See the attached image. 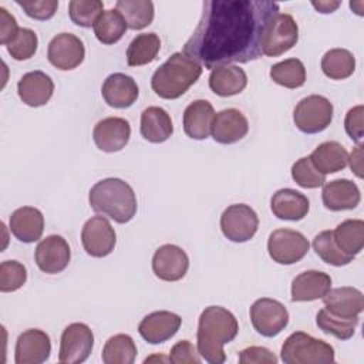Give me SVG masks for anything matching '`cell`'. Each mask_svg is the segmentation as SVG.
Here are the masks:
<instances>
[{
	"label": "cell",
	"instance_id": "1",
	"mask_svg": "<svg viewBox=\"0 0 364 364\" xmlns=\"http://www.w3.org/2000/svg\"><path fill=\"white\" fill-rule=\"evenodd\" d=\"M277 13L279 4L269 0H206L182 53L209 70L257 60Z\"/></svg>",
	"mask_w": 364,
	"mask_h": 364
},
{
	"label": "cell",
	"instance_id": "2",
	"mask_svg": "<svg viewBox=\"0 0 364 364\" xmlns=\"http://www.w3.org/2000/svg\"><path fill=\"white\" fill-rule=\"evenodd\" d=\"M239 331V323L232 311L220 306H209L199 316L196 341L199 355L210 364L226 360L223 346L230 343Z\"/></svg>",
	"mask_w": 364,
	"mask_h": 364
},
{
	"label": "cell",
	"instance_id": "3",
	"mask_svg": "<svg viewBox=\"0 0 364 364\" xmlns=\"http://www.w3.org/2000/svg\"><path fill=\"white\" fill-rule=\"evenodd\" d=\"M94 212L108 216L117 223L129 222L136 213V196L129 183L119 178L98 181L88 195Z\"/></svg>",
	"mask_w": 364,
	"mask_h": 364
},
{
	"label": "cell",
	"instance_id": "4",
	"mask_svg": "<svg viewBox=\"0 0 364 364\" xmlns=\"http://www.w3.org/2000/svg\"><path fill=\"white\" fill-rule=\"evenodd\" d=\"M202 74V65L186 54L173 53L151 78L155 94L165 100H176L193 85Z\"/></svg>",
	"mask_w": 364,
	"mask_h": 364
},
{
	"label": "cell",
	"instance_id": "5",
	"mask_svg": "<svg viewBox=\"0 0 364 364\" xmlns=\"http://www.w3.org/2000/svg\"><path fill=\"white\" fill-rule=\"evenodd\" d=\"M280 357L284 364H330L334 363V348L324 340L296 331L284 340Z\"/></svg>",
	"mask_w": 364,
	"mask_h": 364
},
{
	"label": "cell",
	"instance_id": "6",
	"mask_svg": "<svg viewBox=\"0 0 364 364\" xmlns=\"http://www.w3.org/2000/svg\"><path fill=\"white\" fill-rule=\"evenodd\" d=\"M333 119V104L323 95H309L297 102L293 111L294 125L304 134L324 131Z\"/></svg>",
	"mask_w": 364,
	"mask_h": 364
},
{
	"label": "cell",
	"instance_id": "7",
	"mask_svg": "<svg viewBox=\"0 0 364 364\" xmlns=\"http://www.w3.org/2000/svg\"><path fill=\"white\" fill-rule=\"evenodd\" d=\"M259 228L257 213L246 203L228 206L220 216V229L226 239L235 243L250 240Z\"/></svg>",
	"mask_w": 364,
	"mask_h": 364
},
{
	"label": "cell",
	"instance_id": "8",
	"mask_svg": "<svg viewBox=\"0 0 364 364\" xmlns=\"http://www.w3.org/2000/svg\"><path fill=\"white\" fill-rule=\"evenodd\" d=\"M310 243L306 236L293 229H276L267 240V252L273 262L279 264H293L300 262L309 252Z\"/></svg>",
	"mask_w": 364,
	"mask_h": 364
},
{
	"label": "cell",
	"instance_id": "9",
	"mask_svg": "<svg viewBox=\"0 0 364 364\" xmlns=\"http://www.w3.org/2000/svg\"><path fill=\"white\" fill-rule=\"evenodd\" d=\"M250 321L263 337H274L289 324V311L279 300L262 297L250 307Z\"/></svg>",
	"mask_w": 364,
	"mask_h": 364
},
{
	"label": "cell",
	"instance_id": "10",
	"mask_svg": "<svg viewBox=\"0 0 364 364\" xmlns=\"http://www.w3.org/2000/svg\"><path fill=\"white\" fill-rule=\"evenodd\" d=\"M94 346L92 330L84 323H73L67 326L61 334L58 361L61 364L84 363Z\"/></svg>",
	"mask_w": 364,
	"mask_h": 364
},
{
	"label": "cell",
	"instance_id": "11",
	"mask_svg": "<svg viewBox=\"0 0 364 364\" xmlns=\"http://www.w3.org/2000/svg\"><path fill=\"white\" fill-rule=\"evenodd\" d=\"M299 40V27L293 16L277 13L272 20L263 43V54L279 57L296 46Z\"/></svg>",
	"mask_w": 364,
	"mask_h": 364
},
{
	"label": "cell",
	"instance_id": "12",
	"mask_svg": "<svg viewBox=\"0 0 364 364\" xmlns=\"http://www.w3.org/2000/svg\"><path fill=\"white\" fill-rule=\"evenodd\" d=\"M81 242L90 256L105 257L114 250L117 235L104 216H92L82 226Z\"/></svg>",
	"mask_w": 364,
	"mask_h": 364
},
{
	"label": "cell",
	"instance_id": "13",
	"mask_svg": "<svg viewBox=\"0 0 364 364\" xmlns=\"http://www.w3.org/2000/svg\"><path fill=\"white\" fill-rule=\"evenodd\" d=\"M47 57L58 70H74L84 61V43L71 33H60L48 43Z\"/></svg>",
	"mask_w": 364,
	"mask_h": 364
},
{
	"label": "cell",
	"instance_id": "14",
	"mask_svg": "<svg viewBox=\"0 0 364 364\" xmlns=\"http://www.w3.org/2000/svg\"><path fill=\"white\" fill-rule=\"evenodd\" d=\"M34 259L38 269L47 274L63 272L71 259L68 242L60 235H50L44 237L36 247Z\"/></svg>",
	"mask_w": 364,
	"mask_h": 364
},
{
	"label": "cell",
	"instance_id": "15",
	"mask_svg": "<svg viewBox=\"0 0 364 364\" xmlns=\"http://www.w3.org/2000/svg\"><path fill=\"white\" fill-rule=\"evenodd\" d=\"M189 267V257L186 252L176 245L159 246L152 257V270L155 276L165 282L181 280Z\"/></svg>",
	"mask_w": 364,
	"mask_h": 364
},
{
	"label": "cell",
	"instance_id": "16",
	"mask_svg": "<svg viewBox=\"0 0 364 364\" xmlns=\"http://www.w3.org/2000/svg\"><path fill=\"white\" fill-rule=\"evenodd\" d=\"M50 353L51 341L48 334L40 328H28L17 337L14 361L16 364H41L48 360Z\"/></svg>",
	"mask_w": 364,
	"mask_h": 364
},
{
	"label": "cell",
	"instance_id": "17",
	"mask_svg": "<svg viewBox=\"0 0 364 364\" xmlns=\"http://www.w3.org/2000/svg\"><path fill=\"white\" fill-rule=\"evenodd\" d=\"M131 125L119 117H108L97 122L92 131V139L98 149L104 152H118L128 144Z\"/></svg>",
	"mask_w": 364,
	"mask_h": 364
},
{
	"label": "cell",
	"instance_id": "18",
	"mask_svg": "<svg viewBox=\"0 0 364 364\" xmlns=\"http://www.w3.org/2000/svg\"><path fill=\"white\" fill-rule=\"evenodd\" d=\"M181 324L182 318L178 314L159 310L145 316L138 326V331L141 337L149 344H161L172 338L179 330Z\"/></svg>",
	"mask_w": 364,
	"mask_h": 364
},
{
	"label": "cell",
	"instance_id": "19",
	"mask_svg": "<svg viewBox=\"0 0 364 364\" xmlns=\"http://www.w3.org/2000/svg\"><path fill=\"white\" fill-rule=\"evenodd\" d=\"M247 131V118L239 109L228 108L215 115L210 134L216 142L229 145L243 139Z\"/></svg>",
	"mask_w": 364,
	"mask_h": 364
},
{
	"label": "cell",
	"instance_id": "20",
	"mask_svg": "<svg viewBox=\"0 0 364 364\" xmlns=\"http://www.w3.org/2000/svg\"><path fill=\"white\" fill-rule=\"evenodd\" d=\"M17 92L26 105L41 107L50 101L54 92V82L51 77L43 71H30L18 80Z\"/></svg>",
	"mask_w": 364,
	"mask_h": 364
},
{
	"label": "cell",
	"instance_id": "21",
	"mask_svg": "<svg viewBox=\"0 0 364 364\" xmlns=\"http://www.w3.org/2000/svg\"><path fill=\"white\" fill-rule=\"evenodd\" d=\"M101 94L109 107L128 108L136 101L139 90L132 77L124 73H114L105 78Z\"/></svg>",
	"mask_w": 364,
	"mask_h": 364
},
{
	"label": "cell",
	"instance_id": "22",
	"mask_svg": "<svg viewBox=\"0 0 364 364\" xmlns=\"http://www.w3.org/2000/svg\"><path fill=\"white\" fill-rule=\"evenodd\" d=\"M323 205L333 212L351 210L361 200L358 186L350 179H334L323 185Z\"/></svg>",
	"mask_w": 364,
	"mask_h": 364
},
{
	"label": "cell",
	"instance_id": "23",
	"mask_svg": "<svg viewBox=\"0 0 364 364\" xmlns=\"http://www.w3.org/2000/svg\"><path fill=\"white\" fill-rule=\"evenodd\" d=\"M9 226L16 239L23 243H33L43 235L44 216L37 208L23 206L11 213Z\"/></svg>",
	"mask_w": 364,
	"mask_h": 364
},
{
	"label": "cell",
	"instance_id": "24",
	"mask_svg": "<svg viewBox=\"0 0 364 364\" xmlns=\"http://www.w3.org/2000/svg\"><path fill=\"white\" fill-rule=\"evenodd\" d=\"M270 208L273 215L282 220H301L310 209L307 196L301 192L290 188L279 189L270 199Z\"/></svg>",
	"mask_w": 364,
	"mask_h": 364
},
{
	"label": "cell",
	"instance_id": "25",
	"mask_svg": "<svg viewBox=\"0 0 364 364\" xmlns=\"http://www.w3.org/2000/svg\"><path fill=\"white\" fill-rule=\"evenodd\" d=\"M331 289V277L320 270H306L291 282V301L323 299Z\"/></svg>",
	"mask_w": 364,
	"mask_h": 364
},
{
	"label": "cell",
	"instance_id": "26",
	"mask_svg": "<svg viewBox=\"0 0 364 364\" xmlns=\"http://www.w3.org/2000/svg\"><path fill=\"white\" fill-rule=\"evenodd\" d=\"M215 109L206 100H195L183 111V131L192 139H206L212 131Z\"/></svg>",
	"mask_w": 364,
	"mask_h": 364
},
{
	"label": "cell",
	"instance_id": "27",
	"mask_svg": "<svg viewBox=\"0 0 364 364\" xmlns=\"http://www.w3.org/2000/svg\"><path fill=\"white\" fill-rule=\"evenodd\" d=\"M326 309L340 317H357L364 310V294L350 286L330 289L323 297Z\"/></svg>",
	"mask_w": 364,
	"mask_h": 364
},
{
	"label": "cell",
	"instance_id": "28",
	"mask_svg": "<svg viewBox=\"0 0 364 364\" xmlns=\"http://www.w3.org/2000/svg\"><path fill=\"white\" fill-rule=\"evenodd\" d=\"M247 85V75L243 68L237 65H220L210 71L209 87L220 97H230L240 94Z\"/></svg>",
	"mask_w": 364,
	"mask_h": 364
},
{
	"label": "cell",
	"instance_id": "29",
	"mask_svg": "<svg viewBox=\"0 0 364 364\" xmlns=\"http://www.w3.org/2000/svg\"><path fill=\"white\" fill-rule=\"evenodd\" d=\"M141 135L152 142H165L173 132L171 115L161 107H148L141 114Z\"/></svg>",
	"mask_w": 364,
	"mask_h": 364
},
{
	"label": "cell",
	"instance_id": "30",
	"mask_svg": "<svg viewBox=\"0 0 364 364\" xmlns=\"http://www.w3.org/2000/svg\"><path fill=\"white\" fill-rule=\"evenodd\" d=\"M309 156L316 169L323 175L343 171L348 162L346 148L337 141H326L320 144Z\"/></svg>",
	"mask_w": 364,
	"mask_h": 364
},
{
	"label": "cell",
	"instance_id": "31",
	"mask_svg": "<svg viewBox=\"0 0 364 364\" xmlns=\"http://www.w3.org/2000/svg\"><path fill=\"white\" fill-rule=\"evenodd\" d=\"M161 48V40L155 33L138 34L128 46L127 63L129 67H139L155 60Z\"/></svg>",
	"mask_w": 364,
	"mask_h": 364
},
{
	"label": "cell",
	"instance_id": "32",
	"mask_svg": "<svg viewBox=\"0 0 364 364\" xmlns=\"http://www.w3.org/2000/svg\"><path fill=\"white\" fill-rule=\"evenodd\" d=\"M115 9L131 30H142L154 20V3L151 0H118Z\"/></svg>",
	"mask_w": 364,
	"mask_h": 364
},
{
	"label": "cell",
	"instance_id": "33",
	"mask_svg": "<svg viewBox=\"0 0 364 364\" xmlns=\"http://www.w3.org/2000/svg\"><path fill=\"white\" fill-rule=\"evenodd\" d=\"M92 28L100 43L114 44L122 38L128 26L117 9H109L101 13Z\"/></svg>",
	"mask_w": 364,
	"mask_h": 364
},
{
	"label": "cell",
	"instance_id": "34",
	"mask_svg": "<svg viewBox=\"0 0 364 364\" xmlns=\"http://www.w3.org/2000/svg\"><path fill=\"white\" fill-rule=\"evenodd\" d=\"M333 235L343 252L355 256L364 246V222L361 219H347L333 230Z\"/></svg>",
	"mask_w": 364,
	"mask_h": 364
},
{
	"label": "cell",
	"instance_id": "35",
	"mask_svg": "<svg viewBox=\"0 0 364 364\" xmlns=\"http://www.w3.org/2000/svg\"><path fill=\"white\" fill-rule=\"evenodd\" d=\"M136 357V346L131 336L115 334L105 341L102 348L104 364H132Z\"/></svg>",
	"mask_w": 364,
	"mask_h": 364
},
{
	"label": "cell",
	"instance_id": "36",
	"mask_svg": "<svg viewBox=\"0 0 364 364\" xmlns=\"http://www.w3.org/2000/svg\"><path fill=\"white\" fill-rule=\"evenodd\" d=\"M321 70L331 80H344L354 73L355 58L346 48H331L321 58Z\"/></svg>",
	"mask_w": 364,
	"mask_h": 364
},
{
	"label": "cell",
	"instance_id": "37",
	"mask_svg": "<svg viewBox=\"0 0 364 364\" xmlns=\"http://www.w3.org/2000/svg\"><path fill=\"white\" fill-rule=\"evenodd\" d=\"M358 316L357 317H340L330 313L326 307L318 310L316 316L317 327L330 336H334L338 340H348L354 336L355 327L358 326Z\"/></svg>",
	"mask_w": 364,
	"mask_h": 364
},
{
	"label": "cell",
	"instance_id": "38",
	"mask_svg": "<svg viewBox=\"0 0 364 364\" xmlns=\"http://www.w3.org/2000/svg\"><path fill=\"white\" fill-rule=\"evenodd\" d=\"M313 249L316 255L331 266H346L354 260L355 256L347 255L336 243L333 230H323L313 239Z\"/></svg>",
	"mask_w": 364,
	"mask_h": 364
},
{
	"label": "cell",
	"instance_id": "39",
	"mask_svg": "<svg viewBox=\"0 0 364 364\" xmlns=\"http://www.w3.org/2000/svg\"><path fill=\"white\" fill-rule=\"evenodd\" d=\"M270 78L286 88H299L306 82V68L299 58H287L270 67Z\"/></svg>",
	"mask_w": 364,
	"mask_h": 364
},
{
	"label": "cell",
	"instance_id": "40",
	"mask_svg": "<svg viewBox=\"0 0 364 364\" xmlns=\"http://www.w3.org/2000/svg\"><path fill=\"white\" fill-rule=\"evenodd\" d=\"M104 11L100 0H73L68 3V14L73 23L80 27H91Z\"/></svg>",
	"mask_w": 364,
	"mask_h": 364
},
{
	"label": "cell",
	"instance_id": "41",
	"mask_svg": "<svg viewBox=\"0 0 364 364\" xmlns=\"http://www.w3.org/2000/svg\"><path fill=\"white\" fill-rule=\"evenodd\" d=\"M291 178L299 186L306 189L323 186L326 182V175L316 169V166L311 164L310 156H303L293 164Z\"/></svg>",
	"mask_w": 364,
	"mask_h": 364
},
{
	"label": "cell",
	"instance_id": "42",
	"mask_svg": "<svg viewBox=\"0 0 364 364\" xmlns=\"http://www.w3.org/2000/svg\"><path fill=\"white\" fill-rule=\"evenodd\" d=\"M27 280L26 266L17 260H4L0 264V290L3 293L16 291Z\"/></svg>",
	"mask_w": 364,
	"mask_h": 364
},
{
	"label": "cell",
	"instance_id": "43",
	"mask_svg": "<svg viewBox=\"0 0 364 364\" xmlns=\"http://www.w3.org/2000/svg\"><path fill=\"white\" fill-rule=\"evenodd\" d=\"M37 46H38V38L37 34L26 27H21L18 30L17 37L9 44L7 51L9 54L17 60V61H23V60H28L31 58L36 51H37Z\"/></svg>",
	"mask_w": 364,
	"mask_h": 364
},
{
	"label": "cell",
	"instance_id": "44",
	"mask_svg": "<svg viewBox=\"0 0 364 364\" xmlns=\"http://www.w3.org/2000/svg\"><path fill=\"white\" fill-rule=\"evenodd\" d=\"M16 3L24 10V13L34 20H48L51 18L58 7V1L55 0H31L21 1L16 0Z\"/></svg>",
	"mask_w": 364,
	"mask_h": 364
},
{
	"label": "cell",
	"instance_id": "45",
	"mask_svg": "<svg viewBox=\"0 0 364 364\" xmlns=\"http://www.w3.org/2000/svg\"><path fill=\"white\" fill-rule=\"evenodd\" d=\"M168 360L172 364H199L200 363V357L196 347L188 340L178 341L171 348Z\"/></svg>",
	"mask_w": 364,
	"mask_h": 364
},
{
	"label": "cell",
	"instance_id": "46",
	"mask_svg": "<svg viewBox=\"0 0 364 364\" xmlns=\"http://www.w3.org/2000/svg\"><path fill=\"white\" fill-rule=\"evenodd\" d=\"M363 115H364V107L357 105V107L348 109V112L346 114V118H344V129H346L347 135L358 144H361L363 134H364Z\"/></svg>",
	"mask_w": 364,
	"mask_h": 364
},
{
	"label": "cell",
	"instance_id": "47",
	"mask_svg": "<svg viewBox=\"0 0 364 364\" xmlns=\"http://www.w3.org/2000/svg\"><path fill=\"white\" fill-rule=\"evenodd\" d=\"M240 364H276L277 357L266 347L252 346L239 353Z\"/></svg>",
	"mask_w": 364,
	"mask_h": 364
},
{
	"label": "cell",
	"instance_id": "48",
	"mask_svg": "<svg viewBox=\"0 0 364 364\" xmlns=\"http://www.w3.org/2000/svg\"><path fill=\"white\" fill-rule=\"evenodd\" d=\"M18 24L13 14H10L4 7H0V43L9 46L18 34Z\"/></svg>",
	"mask_w": 364,
	"mask_h": 364
},
{
	"label": "cell",
	"instance_id": "49",
	"mask_svg": "<svg viewBox=\"0 0 364 364\" xmlns=\"http://www.w3.org/2000/svg\"><path fill=\"white\" fill-rule=\"evenodd\" d=\"M351 172H354L358 178H363V144H358L354 151L348 156V162Z\"/></svg>",
	"mask_w": 364,
	"mask_h": 364
},
{
	"label": "cell",
	"instance_id": "50",
	"mask_svg": "<svg viewBox=\"0 0 364 364\" xmlns=\"http://www.w3.org/2000/svg\"><path fill=\"white\" fill-rule=\"evenodd\" d=\"M311 4L320 13H333L341 3L340 1H311Z\"/></svg>",
	"mask_w": 364,
	"mask_h": 364
}]
</instances>
